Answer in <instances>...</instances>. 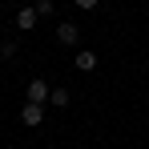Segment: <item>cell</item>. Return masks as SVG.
I'll return each mask as SVG.
<instances>
[{
  "instance_id": "obj_1",
  "label": "cell",
  "mask_w": 149,
  "mask_h": 149,
  "mask_svg": "<svg viewBox=\"0 0 149 149\" xmlns=\"http://www.w3.org/2000/svg\"><path fill=\"white\" fill-rule=\"evenodd\" d=\"M49 97H52V89L40 81V77H32L24 85V101H32V105H49Z\"/></svg>"
},
{
  "instance_id": "obj_2",
  "label": "cell",
  "mask_w": 149,
  "mask_h": 149,
  "mask_svg": "<svg viewBox=\"0 0 149 149\" xmlns=\"http://www.w3.org/2000/svg\"><path fill=\"white\" fill-rule=\"evenodd\" d=\"M56 40H61L65 49H77V40H81V28H77L73 20H61V24H56Z\"/></svg>"
},
{
  "instance_id": "obj_3",
  "label": "cell",
  "mask_w": 149,
  "mask_h": 149,
  "mask_svg": "<svg viewBox=\"0 0 149 149\" xmlns=\"http://www.w3.org/2000/svg\"><path fill=\"white\" fill-rule=\"evenodd\" d=\"M20 121H24L28 129H40V125H45V105H32V101H24V109H20Z\"/></svg>"
},
{
  "instance_id": "obj_4",
  "label": "cell",
  "mask_w": 149,
  "mask_h": 149,
  "mask_svg": "<svg viewBox=\"0 0 149 149\" xmlns=\"http://www.w3.org/2000/svg\"><path fill=\"white\" fill-rule=\"evenodd\" d=\"M36 20H40V12H36V8H32V4H28V8H20V12H16V28H20V32H32V28H36Z\"/></svg>"
},
{
  "instance_id": "obj_5",
  "label": "cell",
  "mask_w": 149,
  "mask_h": 149,
  "mask_svg": "<svg viewBox=\"0 0 149 149\" xmlns=\"http://www.w3.org/2000/svg\"><path fill=\"white\" fill-rule=\"evenodd\" d=\"M49 105H56V109H69V105H73V93H69L65 85H56V89H52V97H49Z\"/></svg>"
},
{
  "instance_id": "obj_6",
  "label": "cell",
  "mask_w": 149,
  "mask_h": 149,
  "mask_svg": "<svg viewBox=\"0 0 149 149\" xmlns=\"http://www.w3.org/2000/svg\"><path fill=\"white\" fill-rule=\"evenodd\" d=\"M77 69H81V73H93V69H97V52L81 49V52H77Z\"/></svg>"
},
{
  "instance_id": "obj_7",
  "label": "cell",
  "mask_w": 149,
  "mask_h": 149,
  "mask_svg": "<svg viewBox=\"0 0 149 149\" xmlns=\"http://www.w3.org/2000/svg\"><path fill=\"white\" fill-rule=\"evenodd\" d=\"M16 52H20V40H16V36H0V61L16 56Z\"/></svg>"
},
{
  "instance_id": "obj_8",
  "label": "cell",
  "mask_w": 149,
  "mask_h": 149,
  "mask_svg": "<svg viewBox=\"0 0 149 149\" xmlns=\"http://www.w3.org/2000/svg\"><path fill=\"white\" fill-rule=\"evenodd\" d=\"M32 8H36L40 16H52V0H32Z\"/></svg>"
},
{
  "instance_id": "obj_9",
  "label": "cell",
  "mask_w": 149,
  "mask_h": 149,
  "mask_svg": "<svg viewBox=\"0 0 149 149\" xmlns=\"http://www.w3.org/2000/svg\"><path fill=\"white\" fill-rule=\"evenodd\" d=\"M73 4H77V8H81V12H93V8H97L101 0H73Z\"/></svg>"
},
{
  "instance_id": "obj_10",
  "label": "cell",
  "mask_w": 149,
  "mask_h": 149,
  "mask_svg": "<svg viewBox=\"0 0 149 149\" xmlns=\"http://www.w3.org/2000/svg\"><path fill=\"white\" fill-rule=\"evenodd\" d=\"M0 77H4V61H0Z\"/></svg>"
}]
</instances>
